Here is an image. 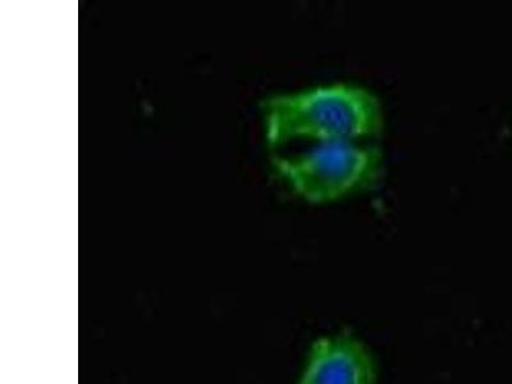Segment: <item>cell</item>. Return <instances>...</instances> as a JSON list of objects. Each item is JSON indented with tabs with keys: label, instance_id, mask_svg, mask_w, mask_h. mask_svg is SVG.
<instances>
[{
	"label": "cell",
	"instance_id": "cell-2",
	"mask_svg": "<svg viewBox=\"0 0 512 384\" xmlns=\"http://www.w3.org/2000/svg\"><path fill=\"white\" fill-rule=\"evenodd\" d=\"M273 167L295 194L310 204H328L377 185L383 154L352 141L319 143L308 152L274 157Z\"/></svg>",
	"mask_w": 512,
	"mask_h": 384
},
{
	"label": "cell",
	"instance_id": "cell-3",
	"mask_svg": "<svg viewBox=\"0 0 512 384\" xmlns=\"http://www.w3.org/2000/svg\"><path fill=\"white\" fill-rule=\"evenodd\" d=\"M376 359L351 333L319 337L306 356L297 384H377Z\"/></svg>",
	"mask_w": 512,
	"mask_h": 384
},
{
	"label": "cell",
	"instance_id": "cell-1",
	"mask_svg": "<svg viewBox=\"0 0 512 384\" xmlns=\"http://www.w3.org/2000/svg\"><path fill=\"white\" fill-rule=\"evenodd\" d=\"M271 148L306 139L319 143L377 136L384 128L382 104L361 86L332 84L274 95L262 103Z\"/></svg>",
	"mask_w": 512,
	"mask_h": 384
}]
</instances>
